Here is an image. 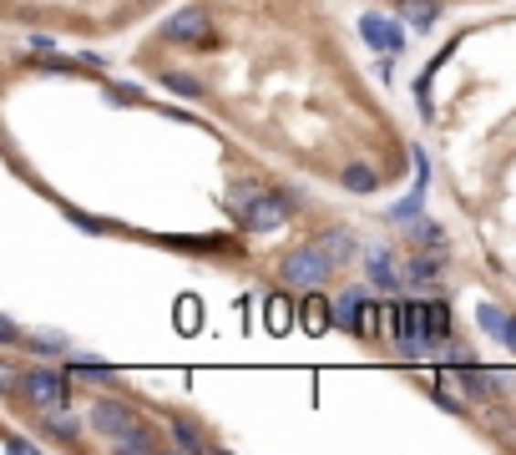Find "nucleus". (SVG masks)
I'll list each match as a JSON object with an SVG mask.
<instances>
[{
  "instance_id": "1",
  "label": "nucleus",
  "mask_w": 516,
  "mask_h": 455,
  "mask_svg": "<svg viewBox=\"0 0 516 455\" xmlns=\"http://www.w3.org/2000/svg\"><path fill=\"white\" fill-rule=\"evenodd\" d=\"M330 273H334V263L324 259L319 243H299V249H289L284 259H279V279H284V289H319Z\"/></svg>"
},
{
  "instance_id": "2",
  "label": "nucleus",
  "mask_w": 516,
  "mask_h": 455,
  "mask_svg": "<svg viewBox=\"0 0 516 455\" xmlns=\"http://www.w3.org/2000/svg\"><path fill=\"white\" fill-rule=\"evenodd\" d=\"M21 395L36 405V410H61V405L71 400L67 375H56V369H26L21 375Z\"/></svg>"
},
{
  "instance_id": "3",
  "label": "nucleus",
  "mask_w": 516,
  "mask_h": 455,
  "mask_svg": "<svg viewBox=\"0 0 516 455\" xmlns=\"http://www.w3.org/2000/svg\"><path fill=\"white\" fill-rule=\"evenodd\" d=\"M284 217H289V197L264 193V197H248L243 203V228L248 233H274V228H284Z\"/></svg>"
},
{
  "instance_id": "4",
  "label": "nucleus",
  "mask_w": 516,
  "mask_h": 455,
  "mask_svg": "<svg viewBox=\"0 0 516 455\" xmlns=\"http://www.w3.org/2000/svg\"><path fill=\"white\" fill-rule=\"evenodd\" d=\"M334 324H340V303H330L324 293L304 289V303H299V329H304V334H314V339H324Z\"/></svg>"
},
{
  "instance_id": "5",
  "label": "nucleus",
  "mask_w": 516,
  "mask_h": 455,
  "mask_svg": "<svg viewBox=\"0 0 516 455\" xmlns=\"http://www.w3.org/2000/svg\"><path fill=\"white\" fill-rule=\"evenodd\" d=\"M440 279H446V249H420L416 259H405L410 289H440Z\"/></svg>"
},
{
  "instance_id": "6",
  "label": "nucleus",
  "mask_w": 516,
  "mask_h": 455,
  "mask_svg": "<svg viewBox=\"0 0 516 455\" xmlns=\"http://www.w3.org/2000/svg\"><path fill=\"white\" fill-rule=\"evenodd\" d=\"M132 420H137L132 405H121V400H97V405H91V415H87V425L97 435H107V440H117V435L127 430Z\"/></svg>"
},
{
  "instance_id": "7",
  "label": "nucleus",
  "mask_w": 516,
  "mask_h": 455,
  "mask_svg": "<svg viewBox=\"0 0 516 455\" xmlns=\"http://www.w3.org/2000/svg\"><path fill=\"white\" fill-rule=\"evenodd\" d=\"M456 385L466 390V400L486 405L491 395H501L506 379H501V375H491V369H481V365H461V369H456Z\"/></svg>"
},
{
  "instance_id": "8",
  "label": "nucleus",
  "mask_w": 516,
  "mask_h": 455,
  "mask_svg": "<svg viewBox=\"0 0 516 455\" xmlns=\"http://www.w3.org/2000/svg\"><path fill=\"white\" fill-rule=\"evenodd\" d=\"M163 36L167 41H177V46H203L208 41V16H203L198 5H193V11H177L173 21L163 26Z\"/></svg>"
},
{
  "instance_id": "9",
  "label": "nucleus",
  "mask_w": 516,
  "mask_h": 455,
  "mask_svg": "<svg viewBox=\"0 0 516 455\" xmlns=\"http://www.w3.org/2000/svg\"><path fill=\"white\" fill-rule=\"evenodd\" d=\"M360 36L374 46V51H390V56L405 51V31H400V26H390L384 16H364V21H360Z\"/></svg>"
},
{
  "instance_id": "10",
  "label": "nucleus",
  "mask_w": 516,
  "mask_h": 455,
  "mask_svg": "<svg viewBox=\"0 0 516 455\" xmlns=\"http://www.w3.org/2000/svg\"><path fill=\"white\" fill-rule=\"evenodd\" d=\"M319 249H324V259L334 263V269H344V263L354 259V253H360V243H354V233L350 228H324V233H319Z\"/></svg>"
},
{
  "instance_id": "11",
  "label": "nucleus",
  "mask_w": 516,
  "mask_h": 455,
  "mask_svg": "<svg viewBox=\"0 0 516 455\" xmlns=\"http://www.w3.org/2000/svg\"><path fill=\"white\" fill-rule=\"evenodd\" d=\"M111 445H117V450H127V455H147V450H157V445H163V430H157V425H147V420H132Z\"/></svg>"
},
{
  "instance_id": "12",
  "label": "nucleus",
  "mask_w": 516,
  "mask_h": 455,
  "mask_svg": "<svg viewBox=\"0 0 516 455\" xmlns=\"http://www.w3.org/2000/svg\"><path fill=\"white\" fill-rule=\"evenodd\" d=\"M264 329H269L274 339H284L289 329H299V309L284 299V293H274V299L264 303Z\"/></svg>"
},
{
  "instance_id": "13",
  "label": "nucleus",
  "mask_w": 516,
  "mask_h": 455,
  "mask_svg": "<svg viewBox=\"0 0 516 455\" xmlns=\"http://www.w3.org/2000/svg\"><path fill=\"white\" fill-rule=\"evenodd\" d=\"M420 334H426V349H436L440 339H450V309L446 303H420Z\"/></svg>"
},
{
  "instance_id": "14",
  "label": "nucleus",
  "mask_w": 516,
  "mask_h": 455,
  "mask_svg": "<svg viewBox=\"0 0 516 455\" xmlns=\"http://www.w3.org/2000/svg\"><path fill=\"white\" fill-rule=\"evenodd\" d=\"M380 319H390V309H384V303H374L370 293H364V303L354 309L350 334H354V339H374V334H380Z\"/></svg>"
},
{
  "instance_id": "15",
  "label": "nucleus",
  "mask_w": 516,
  "mask_h": 455,
  "mask_svg": "<svg viewBox=\"0 0 516 455\" xmlns=\"http://www.w3.org/2000/svg\"><path fill=\"white\" fill-rule=\"evenodd\" d=\"M364 259H370V283H374V289H400V283H405V273L390 263V253H384V249H370Z\"/></svg>"
},
{
  "instance_id": "16",
  "label": "nucleus",
  "mask_w": 516,
  "mask_h": 455,
  "mask_svg": "<svg viewBox=\"0 0 516 455\" xmlns=\"http://www.w3.org/2000/svg\"><path fill=\"white\" fill-rule=\"evenodd\" d=\"M173 324H177V334H198V329H203V303H198V293H183V299H177Z\"/></svg>"
},
{
  "instance_id": "17",
  "label": "nucleus",
  "mask_w": 516,
  "mask_h": 455,
  "mask_svg": "<svg viewBox=\"0 0 516 455\" xmlns=\"http://www.w3.org/2000/svg\"><path fill=\"white\" fill-rule=\"evenodd\" d=\"M436 0H400V21H410L416 31H430L436 26Z\"/></svg>"
},
{
  "instance_id": "18",
  "label": "nucleus",
  "mask_w": 516,
  "mask_h": 455,
  "mask_svg": "<svg viewBox=\"0 0 516 455\" xmlns=\"http://www.w3.org/2000/svg\"><path fill=\"white\" fill-rule=\"evenodd\" d=\"M476 324H481L491 339H501V344H506V329H511V314H506V309H496V303H481V309H476Z\"/></svg>"
},
{
  "instance_id": "19",
  "label": "nucleus",
  "mask_w": 516,
  "mask_h": 455,
  "mask_svg": "<svg viewBox=\"0 0 516 455\" xmlns=\"http://www.w3.org/2000/svg\"><path fill=\"white\" fill-rule=\"evenodd\" d=\"M405 233H410V243H416V249H446V228H436L430 217H416Z\"/></svg>"
},
{
  "instance_id": "20",
  "label": "nucleus",
  "mask_w": 516,
  "mask_h": 455,
  "mask_svg": "<svg viewBox=\"0 0 516 455\" xmlns=\"http://www.w3.org/2000/svg\"><path fill=\"white\" fill-rule=\"evenodd\" d=\"M340 183L350 187V193H374V187H380V177H374L370 167H360V163H354V167H344V177H340Z\"/></svg>"
},
{
  "instance_id": "21",
  "label": "nucleus",
  "mask_w": 516,
  "mask_h": 455,
  "mask_svg": "<svg viewBox=\"0 0 516 455\" xmlns=\"http://www.w3.org/2000/svg\"><path fill=\"white\" fill-rule=\"evenodd\" d=\"M163 87L177 91V97H203V81H193V76H183V71H167Z\"/></svg>"
},
{
  "instance_id": "22",
  "label": "nucleus",
  "mask_w": 516,
  "mask_h": 455,
  "mask_svg": "<svg viewBox=\"0 0 516 455\" xmlns=\"http://www.w3.org/2000/svg\"><path fill=\"white\" fill-rule=\"evenodd\" d=\"M31 344H36V354H61V349H67V334H56V329H36Z\"/></svg>"
},
{
  "instance_id": "23",
  "label": "nucleus",
  "mask_w": 516,
  "mask_h": 455,
  "mask_svg": "<svg viewBox=\"0 0 516 455\" xmlns=\"http://www.w3.org/2000/svg\"><path fill=\"white\" fill-rule=\"evenodd\" d=\"M46 430H51L56 440H67V445H71V440H77V430H81V425L71 420V415H46Z\"/></svg>"
},
{
  "instance_id": "24",
  "label": "nucleus",
  "mask_w": 516,
  "mask_h": 455,
  "mask_svg": "<svg viewBox=\"0 0 516 455\" xmlns=\"http://www.w3.org/2000/svg\"><path fill=\"white\" fill-rule=\"evenodd\" d=\"M77 375H81V379H97V385H111V379H117V369H111V365H97V359H81Z\"/></svg>"
},
{
  "instance_id": "25",
  "label": "nucleus",
  "mask_w": 516,
  "mask_h": 455,
  "mask_svg": "<svg viewBox=\"0 0 516 455\" xmlns=\"http://www.w3.org/2000/svg\"><path fill=\"white\" fill-rule=\"evenodd\" d=\"M173 440L183 445V450H203V435L193 430V425H187V420H173Z\"/></svg>"
},
{
  "instance_id": "26",
  "label": "nucleus",
  "mask_w": 516,
  "mask_h": 455,
  "mask_svg": "<svg viewBox=\"0 0 516 455\" xmlns=\"http://www.w3.org/2000/svg\"><path fill=\"white\" fill-rule=\"evenodd\" d=\"M360 303H364V289H360V283H354V289H350V293H344V299H340V324H344V329L354 324V309H360Z\"/></svg>"
},
{
  "instance_id": "27",
  "label": "nucleus",
  "mask_w": 516,
  "mask_h": 455,
  "mask_svg": "<svg viewBox=\"0 0 516 455\" xmlns=\"http://www.w3.org/2000/svg\"><path fill=\"white\" fill-rule=\"evenodd\" d=\"M0 390L21 395V369H16V365H0Z\"/></svg>"
},
{
  "instance_id": "28",
  "label": "nucleus",
  "mask_w": 516,
  "mask_h": 455,
  "mask_svg": "<svg viewBox=\"0 0 516 455\" xmlns=\"http://www.w3.org/2000/svg\"><path fill=\"white\" fill-rule=\"evenodd\" d=\"M0 344H5V349L21 344V324H16V319H0Z\"/></svg>"
},
{
  "instance_id": "29",
  "label": "nucleus",
  "mask_w": 516,
  "mask_h": 455,
  "mask_svg": "<svg viewBox=\"0 0 516 455\" xmlns=\"http://www.w3.org/2000/svg\"><path fill=\"white\" fill-rule=\"evenodd\" d=\"M486 420L496 425V435H516V420H511L506 410H486Z\"/></svg>"
},
{
  "instance_id": "30",
  "label": "nucleus",
  "mask_w": 516,
  "mask_h": 455,
  "mask_svg": "<svg viewBox=\"0 0 516 455\" xmlns=\"http://www.w3.org/2000/svg\"><path fill=\"white\" fill-rule=\"evenodd\" d=\"M137 97H142L137 87H107V101H137Z\"/></svg>"
},
{
  "instance_id": "31",
  "label": "nucleus",
  "mask_w": 516,
  "mask_h": 455,
  "mask_svg": "<svg viewBox=\"0 0 516 455\" xmlns=\"http://www.w3.org/2000/svg\"><path fill=\"white\" fill-rule=\"evenodd\" d=\"M374 76H380V81H390V76H395V61H390V51H384L380 61H374Z\"/></svg>"
},
{
  "instance_id": "32",
  "label": "nucleus",
  "mask_w": 516,
  "mask_h": 455,
  "mask_svg": "<svg viewBox=\"0 0 516 455\" xmlns=\"http://www.w3.org/2000/svg\"><path fill=\"white\" fill-rule=\"evenodd\" d=\"M31 51H36V56H51L56 41H51V36H31Z\"/></svg>"
},
{
  "instance_id": "33",
  "label": "nucleus",
  "mask_w": 516,
  "mask_h": 455,
  "mask_svg": "<svg viewBox=\"0 0 516 455\" xmlns=\"http://www.w3.org/2000/svg\"><path fill=\"white\" fill-rule=\"evenodd\" d=\"M436 405H440V410H450V415L461 410V400H456V395H446V390H436Z\"/></svg>"
},
{
  "instance_id": "34",
  "label": "nucleus",
  "mask_w": 516,
  "mask_h": 455,
  "mask_svg": "<svg viewBox=\"0 0 516 455\" xmlns=\"http://www.w3.org/2000/svg\"><path fill=\"white\" fill-rule=\"evenodd\" d=\"M506 349L516 354V314H511V329H506Z\"/></svg>"
}]
</instances>
